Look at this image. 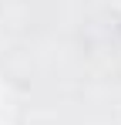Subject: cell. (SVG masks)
<instances>
[]
</instances>
